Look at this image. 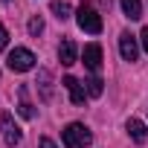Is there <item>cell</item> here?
Instances as JSON below:
<instances>
[{
  "instance_id": "6da1fadb",
  "label": "cell",
  "mask_w": 148,
  "mask_h": 148,
  "mask_svg": "<svg viewBox=\"0 0 148 148\" xmlns=\"http://www.w3.org/2000/svg\"><path fill=\"white\" fill-rule=\"evenodd\" d=\"M61 139H64L67 148H87V145L93 142V134H90L82 122H70V125L61 131Z\"/></svg>"
},
{
  "instance_id": "7a4b0ae2",
  "label": "cell",
  "mask_w": 148,
  "mask_h": 148,
  "mask_svg": "<svg viewBox=\"0 0 148 148\" xmlns=\"http://www.w3.org/2000/svg\"><path fill=\"white\" fill-rule=\"evenodd\" d=\"M76 21H79V26H82L84 32H90V35H99V32H102V15L96 12L93 3H82V6L76 9Z\"/></svg>"
},
{
  "instance_id": "3957f363",
  "label": "cell",
  "mask_w": 148,
  "mask_h": 148,
  "mask_svg": "<svg viewBox=\"0 0 148 148\" xmlns=\"http://www.w3.org/2000/svg\"><path fill=\"white\" fill-rule=\"evenodd\" d=\"M35 61H38V58H35L29 49H23V47H18V49L9 52V70H15V73H26V70H32Z\"/></svg>"
},
{
  "instance_id": "277c9868",
  "label": "cell",
  "mask_w": 148,
  "mask_h": 148,
  "mask_svg": "<svg viewBox=\"0 0 148 148\" xmlns=\"http://www.w3.org/2000/svg\"><path fill=\"white\" fill-rule=\"evenodd\" d=\"M0 131H3V139H6V145H18V142L23 139L21 128L15 125V119H12L9 113H0Z\"/></svg>"
},
{
  "instance_id": "5b68a950",
  "label": "cell",
  "mask_w": 148,
  "mask_h": 148,
  "mask_svg": "<svg viewBox=\"0 0 148 148\" xmlns=\"http://www.w3.org/2000/svg\"><path fill=\"white\" fill-rule=\"evenodd\" d=\"M119 52H122L125 61H136L139 47H136V38H134L131 32H122V35H119Z\"/></svg>"
},
{
  "instance_id": "8992f818",
  "label": "cell",
  "mask_w": 148,
  "mask_h": 148,
  "mask_svg": "<svg viewBox=\"0 0 148 148\" xmlns=\"http://www.w3.org/2000/svg\"><path fill=\"white\" fill-rule=\"evenodd\" d=\"M84 67L90 73H99L102 70V47L99 44H87L84 47Z\"/></svg>"
},
{
  "instance_id": "52a82bcc",
  "label": "cell",
  "mask_w": 148,
  "mask_h": 148,
  "mask_svg": "<svg viewBox=\"0 0 148 148\" xmlns=\"http://www.w3.org/2000/svg\"><path fill=\"white\" fill-rule=\"evenodd\" d=\"M64 87L70 90V99H73V105H84V99H87V90L82 87V82H79L76 76H67V79H64Z\"/></svg>"
},
{
  "instance_id": "ba28073f",
  "label": "cell",
  "mask_w": 148,
  "mask_h": 148,
  "mask_svg": "<svg viewBox=\"0 0 148 148\" xmlns=\"http://www.w3.org/2000/svg\"><path fill=\"white\" fill-rule=\"evenodd\" d=\"M58 61L64 64V67H70V64H76V44H73L70 38L58 47Z\"/></svg>"
},
{
  "instance_id": "9c48e42d",
  "label": "cell",
  "mask_w": 148,
  "mask_h": 148,
  "mask_svg": "<svg viewBox=\"0 0 148 148\" xmlns=\"http://www.w3.org/2000/svg\"><path fill=\"white\" fill-rule=\"evenodd\" d=\"M128 134L134 136V142H145V136H148V131L139 119H128Z\"/></svg>"
},
{
  "instance_id": "30bf717a",
  "label": "cell",
  "mask_w": 148,
  "mask_h": 148,
  "mask_svg": "<svg viewBox=\"0 0 148 148\" xmlns=\"http://www.w3.org/2000/svg\"><path fill=\"white\" fill-rule=\"evenodd\" d=\"M122 12H125L131 21L142 18V0H122Z\"/></svg>"
},
{
  "instance_id": "8fae6325",
  "label": "cell",
  "mask_w": 148,
  "mask_h": 148,
  "mask_svg": "<svg viewBox=\"0 0 148 148\" xmlns=\"http://www.w3.org/2000/svg\"><path fill=\"white\" fill-rule=\"evenodd\" d=\"M52 76H49V70H41L38 73V84H41V93H44V99H49L52 96Z\"/></svg>"
},
{
  "instance_id": "7c38bea8",
  "label": "cell",
  "mask_w": 148,
  "mask_h": 148,
  "mask_svg": "<svg viewBox=\"0 0 148 148\" xmlns=\"http://www.w3.org/2000/svg\"><path fill=\"white\" fill-rule=\"evenodd\" d=\"M18 93H21V105H18V113H21L23 119H32V116H35V110H32V105L26 102V87H21Z\"/></svg>"
},
{
  "instance_id": "4fadbf2b",
  "label": "cell",
  "mask_w": 148,
  "mask_h": 148,
  "mask_svg": "<svg viewBox=\"0 0 148 148\" xmlns=\"http://www.w3.org/2000/svg\"><path fill=\"white\" fill-rule=\"evenodd\" d=\"M52 12H55L58 21H67V18H70V3H64V0H55V3H52Z\"/></svg>"
},
{
  "instance_id": "5bb4252c",
  "label": "cell",
  "mask_w": 148,
  "mask_h": 148,
  "mask_svg": "<svg viewBox=\"0 0 148 148\" xmlns=\"http://www.w3.org/2000/svg\"><path fill=\"white\" fill-rule=\"evenodd\" d=\"M102 90H105V82H102L99 76H93V79L87 82V93H90V96H102Z\"/></svg>"
},
{
  "instance_id": "9a60e30c",
  "label": "cell",
  "mask_w": 148,
  "mask_h": 148,
  "mask_svg": "<svg viewBox=\"0 0 148 148\" xmlns=\"http://www.w3.org/2000/svg\"><path fill=\"white\" fill-rule=\"evenodd\" d=\"M41 32H44V21H41V18H32V21H29V35L38 38Z\"/></svg>"
},
{
  "instance_id": "2e32d148",
  "label": "cell",
  "mask_w": 148,
  "mask_h": 148,
  "mask_svg": "<svg viewBox=\"0 0 148 148\" xmlns=\"http://www.w3.org/2000/svg\"><path fill=\"white\" fill-rule=\"evenodd\" d=\"M6 44H9V32L0 26V49H6Z\"/></svg>"
},
{
  "instance_id": "e0dca14e",
  "label": "cell",
  "mask_w": 148,
  "mask_h": 148,
  "mask_svg": "<svg viewBox=\"0 0 148 148\" xmlns=\"http://www.w3.org/2000/svg\"><path fill=\"white\" fill-rule=\"evenodd\" d=\"M38 145H41V148H55V142H52L49 136H41V139H38Z\"/></svg>"
},
{
  "instance_id": "ac0fdd59",
  "label": "cell",
  "mask_w": 148,
  "mask_h": 148,
  "mask_svg": "<svg viewBox=\"0 0 148 148\" xmlns=\"http://www.w3.org/2000/svg\"><path fill=\"white\" fill-rule=\"evenodd\" d=\"M142 47H145V52H148V26L142 29Z\"/></svg>"
},
{
  "instance_id": "d6986e66",
  "label": "cell",
  "mask_w": 148,
  "mask_h": 148,
  "mask_svg": "<svg viewBox=\"0 0 148 148\" xmlns=\"http://www.w3.org/2000/svg\"><path fill=\"white\" fill-rule=\"evenodd\" d=\"M102 6H110V0H102Z\"/></svg>"
},
{
  "instance_id": "ffe728a7",
  "label": "cell",
  "mask_w": 148,
  "mask_h": 148,
  "mask_svg": "<svg viewBox=\"0 0 148 148\" xmlns=\"http://www.w3.org/2000/svg\"><path fill=\"white\" fill-rule=\"evenodd\" d=\"M6 3H9V0H6Z\"/></svg>"
}]
</instances>
